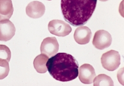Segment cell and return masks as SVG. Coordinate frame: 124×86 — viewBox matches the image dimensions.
<instances>
[{
	"mask_svg": "<svg viewBox=\"0 0 124 86\" xmlns=\"http://www.w3.org/2000/svg\"><path fill=\"white\" fill-rule=\"evenodd\" d=\"M112 40V36L108 31L99 30L95 33L92 44L97 49L102 50L110 46Z\"/></svg>",
	"mask_w": 124,
	"mask_h": 86,
	"instance_id": "5",
	"label": "cell"
},
{
	"mask_svg": "<svg viewBox=\"0 0 124 86\" xmlns=\"http://www.w3.org/2000/svg\"><path fill=\"white\" fill-rule=\"evenodd\" d=\"M13 12L11 0H0V21L10 19Z\"/></svg>",
	"mask_w": 124,
	"mask_h": 86,
	"instance_id": "11",
	"label": "cell"
},
{
	"mask_svg": "<svg viewBox=\"0 0 124 86\" xmlns=\"http://www.w3.org/2000/svg\"><path fill=\"white\" fill-rule=\"evenodd\" d=\"M9 71L8 62L5 60L0 59V80L6 78Z\"/></svg>",
	"mask_w": 124,
	"mask_h": 86,
	"instance_id": "14",
	"label": "cell"
},
{
	"mask_svg": "<svg viewBox=\"0 0 124 86\" xmlns=\"http://www.w3.org/2000/svg\"><path fill=\"white\" fill-rule=\"evenodd\" d=\"M59 45L55 37H48L42 41L40 46V52L48 57L54 56L58 52Z\"/></svg>",
	"mask_w": 124,
	"mask_h": 86,
	"instance_id": "6",
	"label": "cell"
},
{
	"mask_svg": "<svg viewBox=\"0 0 124 86\" xmlns=\"http://www.w3.org/2000/svg\"><path fill=\"white\" fill-rule=\"evenodd\" d=\"M48 59V57L42 54L35 57L33 61V65L37 72L43 74L47 72L46 64Z\"/></svg>",
	"mask_w": 124,
	"mask_h": 86,
	"instance_id": "12",
	"label": "cell"
},
{
	"mask_svg": "<svg viewBox=\"0 0 124 86\" xmlns=\"http://www.w3.org/2000/svg\"><path fill=\"white\" fill-rule=\"evenodd\" d=\"M92 33L90 29L86 26H81L76 29L74 33V38L79 45L87 44L90 41Z\"/></svg>",
	"mask_w": 124,
	"mask_h": 86,
	"instance_id": "10",
	"label": "cell"
},
{
	"mask_svg": "<svg viewBox=\"0 0 124 86\" xmlns=\"http://www.w3.org/2000/svg\"><path fill=\"white\" fill-rule=\"evenodd\" d=\"M11 52L9 48L4 45H0V59L5 60L9 62Z\"/></svg>",
	"mask_w": 124,
	"mask_h": 86,
	"instance_id": "15",
	"label": "cell"
},
{
	"mask_svg": "<svg viewBox=\"0 0 124 86\" xmlns=\"http://www.w3.org/2000/svg\"></svg>",
	"mask_w": 124,
	"mask_h": 86,
	"instance_id": "17",
	"label": "cell"
},
{
	"mask_svg": "<svg viewBox=\"0 0 124 86\" xmlns=\"http://www.w3.org/2000/svg\"><path fill=\"white\" fill-rule=\"evenodd\" d=\"M93 82L94 86L114 85V82L111 78L104 74L99 75L95 78Z\"/></svg>",
	"mask_w": 124,
	"mask_h": 86,
	"instance_id": "13",
	"label": "cell"
},
{
	"mask_svg": "<svg viewBox=\"0 0 124 86\" xmlns=\"http://www.w3.org/2000/svg\"><path fill=\"white\" fill-rule=\"evenodd\" d=\"M101 63L102 67L109 71L118 69L121 64V56L117 51L111 50L102 55Z\"/></svg>",
	"mask_w": 124,
	"mask_h": 86,
	"instance_id": "3",
	"label": "cell"
},
{
	"mask_svg": "<svg viewBox=\"0 0 124 86\" xmlns=\"http://www.w3.org/2000/svg\"><path fill=\"white\" fill-rule=\"evenodd\" d=\"M16 30L14 24L9 19L0 21V41L10 40L15 34Z\"/></svg>",
	"mask_w": 124,
	"mask_h": 86,
	"instance_id": "7",
	"label": "cell"
},
{
	"mask_svg": "<svg viewBox=\"0 0 124 86\" xmlns=\"http://www.w3.org/2000/svg\"><path fill=\"white\" fill-rule=\"evenodd\" d=\"M26 11L29 17L33 19H38L43 16L45 12V7L40 2L32 1L27 6Z\"/></svg>",
	"mask_w": 124,
	"mask_h": 86,
	"instance_id": "9",
	"label": "cell"
},
{
	"mask_svg": "<svg viewBox=\"0 0 124 86\" xmlns=\"http://www.w3.org/2000/svg\"><path fill=\"white\" fill-rule=\"evenodd\" d=\"M49 74L61 82L76 79L79 74V64L70 54L59 53L48 59L46 64Z\"/></svg>",
	"mask_w": 124,
	"mask_h": 86,
	"instance_id": "2",
	"label": "cell"
},
{
	"mask_svg": "<svg viewBox=\"0 0 124 86\" xmlns=\"http://www.w3.org/2000/svg\"><path fill=\"white\" fill-rule=\"evenodd\" d=\"M97 0H61L64 20L74 26L87 23L94 12Z\"/></svg>",
	"mask_w": 124,
	"mask_h": 86,
	"instance_id": "1",
	"label": "cell"
},
{
	"mask_svg": "<svg viewBox=\"0 0 124 86\" xmlns=\"http://www.w3.org/2000/svg\"><path fill=\"white\" fill-rule=\"evenodd\" d=\"M48 29L50 33L59 37H65L68 35L72 31L69 24L63 21L53 20L50 21Z\"/></svg>",
	"mask_w": 124,
	"mask_h": 86,
	"instance_id": "4",
	"label": "cell"
},
{
	"mask_svg": "<svg viewBox=\"0 0 124 86\" xmlns=\"http://www.w3.org/2000/svg\"><path fill=\"white\" fill-rule=\"evenodd\" d=\"M95 76V69L90 64H85L79 68V79L83 84H90L93 83Z\"/></svg>",
	"mask_w": 124,
	"mask_h": 86,
	"instance_id": "8",
	"label": "cell"
},
{
	"mask_svg": "<svg viewBox=\"0 0 124 86\" xmlns=\"http://www.w3.org/2000/svg\"><path fill=\"white\" fill-rule=\"evenodd\" d=\"M100 1H102V2H105V1H108V0H99Z\"/></svg>",
	"mask_w": 124,
	"mask_h": 86,
	"instance_id": "16",
	"label": "cell"
}]
</instances>
